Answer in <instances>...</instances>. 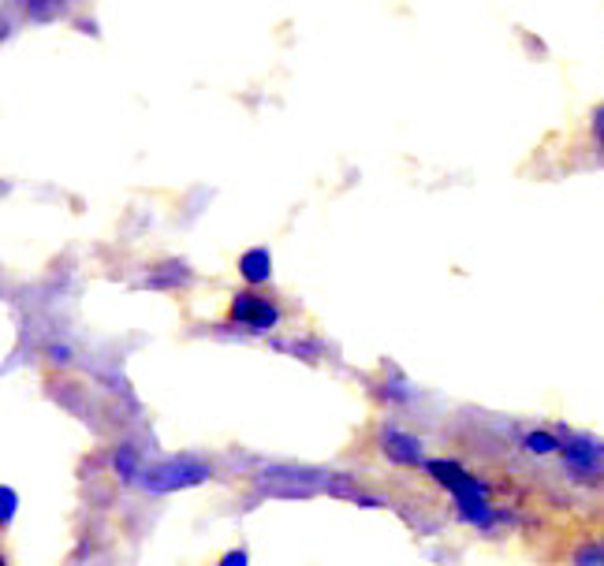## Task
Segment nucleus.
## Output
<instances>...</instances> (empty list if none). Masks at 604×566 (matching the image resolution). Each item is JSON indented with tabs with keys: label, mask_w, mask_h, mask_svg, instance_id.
Returning a JSON list of instances; mask_svg holds the SVG:
<instances>
[{
	"label": "nucleus",
	"mask_w": 604,
	"mask_h": 566,
	"mask_svg": "<svg viewBox=\"0 0 604 566\" xmlns=\"http://www.w3.org/2000/svg\"><path fill=\"white\" fill-rule=\"evenodd\" d=\"M533 555L552 566H604V511L563 507L533 522Z\"/></svg>",
	"instance_id": "f257e3e1"
},
{
	"label": "nucleus",
	"mask_w": 604,
	"mask_h": 566,
	"mask_svg": "<svg viewBox=\"0 0 604 566\" xmlns=\"http://www.w3.org/2000/svg\"><path fill=\"white\" fill-rule=\"evenodd\" d=\"M284 317V306L261 287H247V291H236L228 302V314H224V325L239 328V331H250V336H266L280 325Z\"/></svg>",
	"instance_id": "f03ea898"
},
{
	"label": "nucleus",
	"mask_w": 604,
	"mask_h": 566,
	"mask_svg": "<svg viewBox=\"0 0 604 566\" xmlns=\"http://www.w3.org/2000/svg\"><path fill=\"white\" fill-rule=\"evenodd\" d=\"M239 276L250 283V287H266V283L272 280V258H269V250H247L239 258Z\"/></svg>",
	"instance_id": "7ed1b4c3"
},
{
	"label": "nucleus",
	"mask_w": 604,
	"mask_h": 566,
	"mask_svg": "<svg viewBox=\"0 0 604 566\" xmlns=\"http://www.w3.org/2000/svg\"><path fill=\"white\" fill-rule=\"evenodd\" d=\"M67 8H72V0H23V15L31 19V23H42V26L64 19Z\"/></svg>",
	"instance_id": "20e7f679"
},
{
	"label": "nucleus",
	"mask_w": 604,
	"mask_h": 566,
	"mask_svg": "<svg viewBox=\"0 0 604 566\" xmlns=\"http://www.w3.org/2000/svg\"><path fill=\"white\" fill-rule=\"evenodd\" d=\"M590 139H593V150L604 157V101L590 112Z\"/></svg>",
	"instance_id": "39448f33"
},
{
	"label": "nucleus",
	"mask_w": 604,
	"mask_h": 566,
	"mask_svg": "<svg viewBox=\"0 0 604 566\" xmlns=\"http://www.w3.org/2000/svg\"><path fill=\"white\" fill-rule=\"evenodd\" d=\"M75 31H79V34H90V37L101 34V31H97V23H94V19H75Z\"/></svg>",
	"instance_id": "423d86ee"
}]
</instances>
